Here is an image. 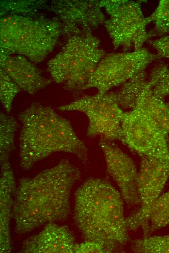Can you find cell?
I'll return each instance as SVG.
<instances>
[{"instance_id": "obj_1", "label": "cell", "mask_w": 169, "mask_h": 253, "mask_svg": "<svg viewBox=\"0 0 169 253\" xmlns=\"http://www.w3.org/2000/svg\"><path fill=\"white\" fill-rule=\"evenodd\" d=\"M80 177L79 168L63 159L33 177L19 179L12 210L15 232L23 234L66 219L71 212V191Z\"/></svg>"}, {"instance_id": "obj_2", "label": "cell", "mask_w": 169, "mask_h": 253, "mask_svg": "<svg viewBox=\"0 0 169 253\" xmlns=\"http://www.w3.org/2000/svg\"><path fill=\"white\" fill-rule=\"evenodd\" d=\"M74 197L73 220L84 241L101 244L107 253L120 252L129 240L120 193L107 181L91 177Z\"/></svg>"}, {"instance_id": "obj_3", "label": "cell", "mask_w": 169, "mask_h": 253, "mask_svg": "<svg viewBox=\"0 0 169 253\" xmlns=\"http://www.w3.org/2000/svg\"><path fill=\"white\" fill-rule=\"evenodd\" d=\"M20 165L30 169L37 162L58 152L73 154L83 163L88 148L75 131L70 121L50 107L33 103L18 115Z\"/></svg>"}, {"instance_id": "obj_4", "label": "cell", "mask_w": 169, "mask_h": 253, "mask_svg": "<svg viewBox=\"0 0 169 253\" xmlns=\"http://www.w3.org/2000/svg\"><path fill=\"white\" fill-rule=\"evenodd\" d=\"M61 34L60 26L55 20L7 15L0 19V51L38 63L54 49Z\"/></svg>"}, {"instance_id": "obj_5", "label": "cell", "mask_w": 169, "mask_h": 253, "mask_svg": "<svg viewBox=\"0 0 169 253\" xmlns=\"http://www.w3.org/2000/svg\"><path fill=\"white\" fill-rule=\"evenodd\" d=\"M100 40L92 33L74 36L47 63L52 79L70 91L83 90L98 64L105 56Z\"/></svg>"}, {"instance_id": "obj_6", "label": "cell", "mask_w": 169, "mask_h": 253, "mask_svg": "<svg viewBox=\"0 0 169 253\" xmlns=\"http://www.w3.org/2000/svg\"><path fill=\"white\" fill-rule=\"evenodd\" d=\"M142 1H99L101 7L109 16L104 24L115 49H140L151 36L146 30L148 23L142 12Z\"/></svg>"}, {"instance_id": "obj_7", "label": "cell", "mask_w": 169, "mask_h": 253, "mask_svg": "<svg viewBox=\"0 0 169 253\" xmlns=\"http://www.w3.org/2000/svg\"><path fill=\"white\" fill-rule=\"evenodd\" d=\"M62 111H79L88 119L86 134L108 141L122 142L121 119L124 111L119 105L116 93L85 95L57 108Z\"/></svg>"}, {"instance_id": "obj_8", "label": "cell", "mask_w": 169, "mask_h": 253, "mask_svg": "<svg viewBox=\"0 0 169 253\" xmlns=\"http://www.w3.org/2000/svg\"><path fill=\"white\" fill-rule=\"evenodd\" d=\"M157 55L145 48L110 54L102 58L83 90L93 88L103 95L144 71Z\"/></svg>"}, {"instance_id": "obj_9", "label": "cell", "mask_w": 169, "mask_h": 253, "mask_svg": "<svg viewBox=\"0 0 169 253\" xmlns=\"http://www.w3.org/2000/svg\"><path fill=\"white\" fill-rule=\"evenodd\" d=\"M137 187L141 207L125 217L128 229L141 227L144 237L149 235L146 217L152 203L161 194L169 177V157L157 158L141 155Z\"/></svg>"}, {"instance_id": "obj_10", "label": "cell", "mask_w": 169, "mask_h": 253, "mask_svg": "<svg viewBox=\"0 0 169 253\" xmlns=\"http://www.w3.org/2000/svg\"><path fill=\"white\" fill-rule=\"evenodd\" d=\"M121 126L122 143L140 156L169 157L167 138L138 108L124 112Z\"/></svg>"}, {"instance_id": "obj_11", "label": "cell", "mask_w": 169, "mask_h": 253, "mask_svg": "<svg viewBox=\"0 0 169 253\" xmlns=\"http://www.w3.org/2000/svg\"><path fill=\"white\" fill-rule=\"evenodd\" d=\"M99 1L63 0L55 2L51 9L62 34L69 38L92 33L106 20Z\"/></svg>"}, {"instance_id": "obj_12", "label": "cell", "mask_w": 169, "mask_h": 253, "mask_svg": "<svg viewBox=\"0 0 169 253\" xmlns=\"http://www.w3.org/2000/svg\"><path fill=\"white\" fill-rule=\"evenodd\" d=\"M108 174L120 190L123 200L130 206L140 204L137 180L138 171L134 160L111 141L100 138Z\"/></svg>"}, {"instance_id": "obj_13", "label": "cell", "mask_w": 169, "mask_h": 253, "mask_svg": "<svg viewBox=\"0 0 169 253\" xmlns=\"http://www.w3.org/2000/svg\"><path fill=\"white\" fill-rule=\"evenodd\" d=\"M76 243L70 230L66 226L51 222L38 234L26 239L21 253H74Z\"/></svg>"}, {"instance_id": "obj_14", "label": "cell", "mask_w": 169, "mask_h": 253, "mask_svg": "<svg viewBox=\"0 0 169 253\" xmlns=\"http://www.w3.org/2000/svg\"><path fill=\"white\" fill-rule=\"evenodd\" d=\"M13 54L0 51V68L21 90L34 95L51 83L27 58Z\"/></svg>"}, {"instance_id": "obj_15", "label": "cell", "mask_w": 169, "mask_h": 253, "mask_svg": "<svg viewBox=\"0 0 169 253\" xmlns=\"http://www.w3.org/2000/svg\"><path fill=\"white\" fill-rule=\"evenodd\" d=\"M0 252L8 253L12 250L10 223L12 217L16 186L9 161L0 164Z\"/></svg>"}, {"instance_id": "obj_16", "label": "cell", "mask_w": 169, "mask_h": 253, "mask_svg": "<svg viewBox=\"0 0 169 253\" xmlns=\"http://www.w3.org/2000/svg\"><path fill=\"white\" fill-rule=\"evenodd\" d=\"M135 108L141 111L167 138L169 133V108L162 99L153 93L148 81Z\"/></svg>"}, {"instance_id": "obj_17", "label": "cell", "mask_w": 169, "mask_h": 253, "mask_svg": "<svg viewBox=\"0 0 169 253\" xmlns=\"http://www.w3.org/2000/svg\"><path fill=\"white\" fill-rule=\"evenodd\" d=\"M147 82L144 71L123 83L119 91L116 92L117 101L120 107L130 110L134 109Z\"/></svg>"}, {"instance_id": "obj_18", "label": "cell", "mask_w": 169, "mask_h": 253, "mask_svg": "<svg viewBox=\"0 0 169 253\" xmlns=\"http://www.w3.org/2000/svg\"><path fill=\"white\" fill-rule=\"evenodd\" d=\"M19 126L17 120L9 114H0V164L9 161L14 150L15 133Z\"/></svg>"}, {"instance_id": "obj_19", "label": "cell", "mask_w": 169, "mask_h": 253, "mask_svg": "<svg viewBox=\"0 0 169 253\" xmlns=\"http://www.w3.org/2000/svg\"><path fill=\"white\" fill-rule=\"evenodd\" d=\"M146 220L150 234L169 224V189L160 194L151 204Z\"/></svg>"}, {"instance_id": "obj_20", "label": "cell", "mask_w": 169, "mask_h": 253, "mask_svg": "<svg viewBox=\"0 0 169 253\" xmlns=\"http://www.w3.org/2000/svg\"><path fill=\"white\" fill-rule=\"evenodd\" d=\"M131 249L138 253H169V235L133 240Z\"/></svg>"}, {"instance_id": "obj_21", "label": "cell", "mask_w": 169, "mask_h": 253, "mask_svg": "<svg viewBox=\"0 0 169 253\" xmlns=\"http://www.w3.org/2000/svg\"><path fill=\"white\" fill-rule=\"evenodd\" d=\"M153 93L163 99L169 95V69L164 63L156 66L152 70L149 80Z\"/></svg>"}, {"instance_id": "obj_22", "label": "cell", "mask_w": 169, "mask_h": 253, "mask_svg": "<svg viewBox=\"0 0 169 253\" xmlns=\"http://www.w3.org/2000/svg\"><path fill=\"white\" fill-rule=\"evenodd\" d=\"M21 90V89L0 68V100L6 113H10L13 100Z\"/></svg>"}, {"instance_id": "obj_23", "label": "cell", "mask_w": 169, "mask_h": 253, "mask_svg": "<svg viewBox=\"0 0 169 253\" xmlns=\"http://www.w3.org/2000/svg\"><path fill=\"white\" fill-rule=\"evenodd\" d=\"M147 23L153 22L157 33L162 34L169 30V0H161L154 11L146 18Z\"/></svg>"}, {"instance_id": "obj_24", "label": "cell", "mask_w": 169, "mask_h": 253, "mask_svg": "<svg viewBox=\"0 0 169 253\" xmlns=\"http://www.w3.org/2000/svg\"><path fill=\"white\" fill-rule=\"evenodd\" d=\"M107 253L102 246L95 242L84 241V242L80 244H75L74 253Z\"/></svg>"}, {"instance_id": "obj_25", "label": "cell", "mask_w": 169, "mask_h": 253, "mask_svg": "<svg viewBox=\"0 0 169 253\" xmlns=\"http://www.w3.org/2000/svg\"><path fill=\"white\" fill-rule=\"evenodd\" d=\"M151 45L157 53V56L169 59V36L150 40Z\"/></svg>"}, {"instance_id": "obj_26", "label": "cell", "mask_w": 169, "mask_h": 253, "mask_svg": "<svg viewBox=\"0 0 169 253\" xmlns=\"http://www.w3.org/2000/svg\"><path fill=\"white\" fill-rule=\"evenodd\" d=\"M166 104H167L168 107L169 108V102L166 103Z\"/></svg>"}, {"instance_id": "obj_27", "label": "cell", "mask_w": 169, "mask_h": 253, "mask_svg": "<svg viewBox=\"0 0 169 253\" xmlns=\"http://www.w3.org/2000/svg\"></svg>"}]
</instances>
